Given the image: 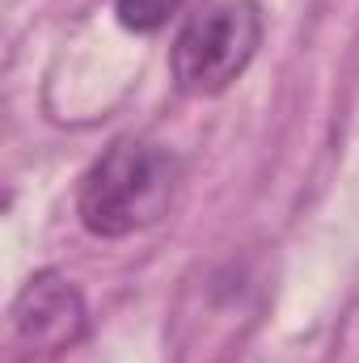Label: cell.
Returning <instances> with one entry per match:
<instances>
[{
	"label": "cell",
	"mask_w": 359,
	"mask_h": 363,
	"mask_svg": "<svg viewBox=\"0 0 359 363\" xmlns=\"http://www.w3.org/2000/svg\"><path fill=\"white\" fill-rule=\"evenodd\" d=\"M182 4L186 0H114V17L131 34H157L170 26V17H178Z\"/></svg>",
	"instance_id": "cell-4"
},
{
	"label": "cell",
	"mask_w": 359,
	"mask_h": 363,
	"mask_svg": "<svg viewBox=\"0 0 359 363\" xmlns=\"http://www.w3.org/2000/svg\"><path fill=\"white\" fill-rule=\"evenodd\" d=\"M263 47L258 0H211L186 17L170 47V72L186 97L224 93Z\"/></svg>",
	"instance_id": "cell-2"
},
{
	"label": "cell",
	"mask_w": 359,
	"mask_h": 363,
	"mask_svg": "<svg viewBox=\"0 0 359 363\" xmlns=\"http://www.w3.org/2000/svg\"><path fill=\"white\" fill-rule=\"evenodd\" d=\"M9 321H13V351L30 359H55L85 338L89 308L72 279H64L60 271H38L17 291Z\"/></svg>",
	"instance_id": "cell-3"
},
{
	"label": "cell",
	"mask_w": 359,
	"mask_h": 363,
	"mask_svg": "<svg viewBox=\"0 0 359 363\" xmlns=\"http://www.w3.org/2000/svg\"><path fill=\"white\" fill-rule=\"evenodd\" d=\"M178 186V161L170 148L123 135L81 178L77 216L101 241H123L170 211Z\"/></svg>",
	"instance_id": "cell-1"
}]
</instances>
